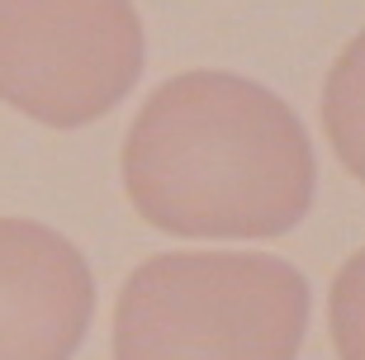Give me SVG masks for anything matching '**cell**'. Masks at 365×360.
I'll list each match as a JSON object with an SVG mask.
<instances>
[{
    "label": "cell",
    "mask_w": 365,
    "mask_h": 360,
    "mask_svg": "<svg viewBox=\"0 0 365 360\" xmlns=\"http://www.w3.org/2000/svg\"><path fill=\"white\" fill-rule=\"evenodd\" d=\"M323 128L337 161L365 185V29L332 62L323 86Z\"/></svg>",
    "instance_id": "obj_5"
},
{
    "label": "cell",
    "mask_w": 365,
    "mask_h": 360,
    "mask_svg": "<svg viewBox=\"0 0 365 360\" xmlns=\"http://www.w3.org/2000/svg\"><path fill=\"white\" fill-rule=\"evenodd\" d=\"M309 280L261 252H162L123 280L114 360H294Z\"/></svg>",
    "instance_id": "obj_2"
},
{
    "label": "cell",
    "mask_w": 365,
    "mask_h": 360,
    "mask_svg": "<svg viewBox=\"0 0 365 360\" xmlns=\"http://www.w3.org/2000/svg\"><path fill=\"white\" fill-rule=\"evenodd\" d=\"M91 313L86 256L34 218H0V360H71Z\"/></svg>",
    "instance_id": "obj_4"
},
{
    "label": "cell",
    "mask_w": 365,
    "mask_h": 360,
    "mask_svg": "<svg viewBox=\"0 0 365 360\" xmlns=\"http://www.w3.org/2000/svg\"><path fill=\"white\" fill-rule=\"evenodd\" d=\"M313 185L299 114L232 71L171 76L123 138V190L171 237H284L313 209Z\"/></svg>",
    "instance_id": "obj_1"
},
{
    "label": "cell",
    "mask_w": 365,
    "mask_h": 360,
    "mask_svg": "<svg viewBox=\"0 0 365 360\" xmlns=\"http://www.w3.org/2000/svg\"><path fill=\"white\" fill-rule=\"evenodd\" d=\"M327 322H332V346L337 360H365V252H356L332 280V304H327Z\"/></svg>",
    "instance_id": "obj_6"
},
{
    "label": "cell",
    "mask_w": 365,
    "mask_h": 360,
    "mask_svg": "<svg viewBox=\"0 0 365 360\" xmlns=\"http://www.w3.org/2000/svg\"><path fill=\"white\" fill-rule=\"evenodd\" d=\"M133 0H0V100L48 128L105 119L143 76Z\"/></svg>",
    "instance_id": "obj_3"
}]
</instances>
